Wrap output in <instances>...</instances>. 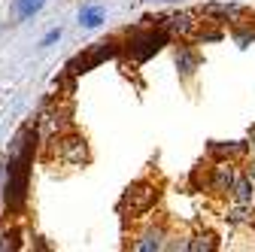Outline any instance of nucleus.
I'll list each match as a JSON object with an SVG mask.
<instances>
[{
  "instance_id": "11",
  "label": "nucleus",
  "mask_w": 255,
  "mask_h": 252,
  "mask_svg": "<svg viewBox=\"0 0 255 252\" xmlns=\"http://www.w3.org/2000/svg\"><path fill=\"white\" fill-rule=\"evenodd\" d=\"M79 21H82L85 27H98V24L104 21V9H101V6H88V9L79 12Z\"/></svg>"
},
{
  "instance_id": "2",
  "label": "nucleus",
  "mask_w": 255,
  "mask_h": 252,
  "mask_svg": "<svg viewBox=\"0 0 255 252\" xmlns=\"http://www.w3.org/2000/svg\"><path fill=\"white\" fill-rule=\"evenodd\" d=\"M155 198H158V192L149 185V182H137L134 188H128V207H131V216H140V213H146L152 204H155Z\"/></svg>"
},
{
  "instance_id": "14",
  "label": "nucleus",
  "mask_w": 255,
  "mask_h": 252,
  "mask_svg": "<svg viewBox=\"0 0 255 252\" xmlns=\"http://www.w3.org/2000/svg\"><path fill=\"white\" fill-rule=\"evenodd\" d=\"M43 3H46V0H18V15L21 18H30L34 12L43 9Z\"/></svg>"
},
{
  "instance_id": "15",
  "label": "nucleus",
  "mask_w": 255,
  "mask_h": 252,
  "mask_svg": "<svg viewBox=\"0 0 255 252\" xmlns=\"http://www.w3.org/2000/svg\"><path fill=\"white\" fill-rule=\"evenodd\" d=\"M0 246H3V249H6V246H9V249H18V234H15V231H12V234H3V243H0Z\"/></svg>"
},
{
  "instance_id": "5",
  "label": "nucleus",
  "mask_w": 255,
  "mask_h": 252,
  "mask_svg": "<svg viewBox=\"0 0 255 252\" xmlns=\"http://www.w3.org/2000/svg\"><path fill=\"white\" fill-rule=\"evenodd\" d=\"M61 155L67 164H85L88 161V149H85V140L82 137H67L61 140Z\"/></svg>"
},
{
  "instance_id": "17",
  "label": "nucleus",
  "mask_w": 255,
  "mask_h": 252,
  "mask_svg": "<svg viewBox=\"0 0 255 252\" xmlns=\"http://www.w3.org/2000/svg\"><path fill=\"white\" fill-rule=\"evenodd\" d=\"M249 179H255V164H252V167H249Z\"/></svg>"
},
{
  "instance_id": "3",
  "label": "nucleus",
  "mask_w": 255,
  "mask_h": 252,
  "mask_svg": "<svg viewBox=\"0 0 255 252\" xmlns=\"http://www.w3.org/2000/svg\"><path fill=\"white\" fill-rule=\"evenodd\" d=\"M164 43H167V34H164V30H158V34L152 30V34H146V37H137V40L131 43V55H134L137 61H146V58H152L158 49H161Z\"/></svg>"
},
{
  "instance_id": "1",
  "label": "nucleus",
  "mask_w": 255,
  "mask_h": 252,
  "mask_svg": "<svg viewBox=\"0 0 255 252\" xmlns=\"http://www.w3.org/2000/svg\"><path fill=\"white\" fill-rule=\"evenodd\" d=\"M116 55V43L113 40H107V43H98L88 55H79L73 64H70V70L73 73H85L88 67H94V64H101V61H107V58H113Z\"/></svg>"
},
{
  "instance_id": "12",
  "label": "nucleus",
  "mask_w": 255,
  "mask_h": 252,
  "mask_svg": "<svg viewBox=\"0 0 255 252\" xmlns=\"http://www.w3.org/2000/svg\"><path fill=\"white\" fill-rule=\"evenodd\" d=\"M161 237H164V234L155 228V231L143 234V240L137 243V249H140V252H152V249H161Z\"/></svg>"
},
{
  "instance_id": "10",
  "label": "nucleus",
  "mask_w": 255,
  "mask_h": 252,
  "mask_svg": "<svg viewBox=\"0 0 255 252\" xmlns=\"http://www.w3.org/2000/svg\"><path fill=\"white\" fill-rule=\"evenodd\" d=\"M167 27L179 30V34H188V30H195V21H191V15H185V12H176V15L167 18Z\"/></svg>"
},
{
  "instance_id": "7",
  "label": "nucleus",
  "mask_w": 255,
  "mask_h": 252,
  "mask_svg": "<svg viewBox=\"0 0 255 252\" xmlns=\"http://www.w3.org/2000/svg\"><path fill=\"white\" fill-rule=\"evenodd\" d=\"M210 152L219 155V158H237V155L246 152V143H213Z\"/></svg>"
},
{
  "instance_id": "18",
  "label": "nucleus",
  "mask_w": 255,
  "mask_h": 252,
  "mask_svg": "<svg viewBox=\"0 0 255 252\" xmlns=\"http://www.w3.org/2000/svg\"><path fill=\"white\" fill-rule=\"evenodd\" d=\"M252 146H255V134H252Z\"/></svg>"
},
{
  "instance_id": "4",
  "label": "nucleus",
  "mask_w": 255,
  "mask_h": 252,
  "mask_svg": "<svg viewBox=\"0 0 255 252\" xmlns=\"http://www.w3.org/2000/svg\"><path fill=\"white\" fill-rule=\"evenodd\" d=\"M231 185H234V167H231V161L216 164L213 176H210V188H213L216 195H225V192H231Z\"/></svg>"
},
{
  "instance_id": "13",
  "label": "nucleus",
  "mask_w": 255,
  "mask_h": 252,
  "mask_svg": "<svg viewBox=\"0 0 255 252\" xmlns=\"http://www.w3.org/2000/svg\"><path fill=\"white\" fill-rule=\"evenodd\" d=\"M185 249H188V252H213V249H216V237H213V234H207V237H195Z\"/></svg>"
},
{
  "instance_id": "8",
  "label": "nucleus",
  "mask_w": 255,
  "mask_h": 252,
  "mask_svg": "<svg viewBox=\"0 0 255 252\" xmlns=\"http://www.w3.org/2000/svg\"><path fill=\"white\" fill-rule=\"evenodd\" d=\"M231 188H234V201H237L240 207H246V204L252 201V195H255V192H252V179H249V176H246V179H234V185H231Z\"/></svg>"
},
{
  "instance_id": "6",
  "label": "nucleus",
  "mask_w": 255,
  "mask_h": 252,
  "mask_svg": "<svg viewBox=\"0 0 255 252\" xmlns=\"http://www.w3.org/2000/svg\"><path fill=\"white\" fill-rule=\"evenodd\" d=\"M240 12L243 9L237 3H207L204 6V15H216V18H225V21L228 18H240Z\"/></svg>"
},
{
  "instance_id": "16",
  "label": "nucleus",
  "mask_w": 255,
  "mask_h": 252,
  "mask_svg": "<svg viewBox=\"0 0 255 252\" xmlns=\"http://www.w3.org/2000/svg\"><path fill=\"white\" fill-rule=\"evenodd\" d=\"M58 37H61V30H49V34L43 37V43H40V46H52V43H55Z\"/></svg>"
},
{
  "instance_id": "9",
  "label": "nucleus",
  "mask_w": 255,
  "mask_h": 252,
  "mask_svg": "<svg viewBox=\"0 0 255 252\" xmlns=\"http://www.w3.org/2000/svg\"><path fill=\"white\" fill-rule=\"evenodd\" d=\"M176 67L182 70V76H191V73H195V67H198V55L191 52V49H182L176 55Z\"/></svg>"
}]
</instances>
